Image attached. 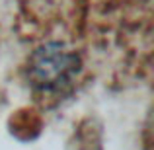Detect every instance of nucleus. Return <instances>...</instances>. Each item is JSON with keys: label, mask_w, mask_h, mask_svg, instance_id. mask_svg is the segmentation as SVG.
<instances>
[{"label": "nucleus", "mask_w": 154, "mask_h": 150, "mask_svg": "<svg viewBox=\"0 0 154 150\" xmlns=\"http://www.w3.org/2000/svg\"><path fill=\"white\" fill-rule=\"evenodd\" d=\"M80 59L60 43H47L31 53L27 63V76L35 90L49 94L70 86L78 74Z\"/></svg>", "instance_id": "f257e3e1"}]
</instances>
